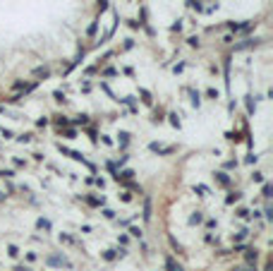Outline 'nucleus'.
<instances>
[{"label": "nucleus", "instance_id": "1", "mask_svg": "<svg viewBox=\"0 0 273 271\" xmlns=\"http://www.w3.org/2000/svg\"><path fill=\"white\" fill-rule=\"evenodd\" d=\"M58 151H60V154H65V156H70V158H74V161H82V163H86V166H89V168H93V166H91V163L86 161V158H84V156L79 154V151H74V149H67V146H63V144H58Z\"/></svg>", "mask_w": 273, "mask_h": 271}, {"label": "nucleus", "instance_id": "2", "mask_svg": "<svg viewBox=\"0 0 273 271\" xmlns=\"http://www.w3.org/2000/svg\"><path fill=\"white\" fill-rule=\"evenodd\" d=\"M48 264L50 266H67V269H72V262L67 257H48Z\"/></svg>", "mask_w": 273, "mask_h": 271}, {"label": "nucleus", "instance_id": "3", "mask_svg": "<svg viewBox=\"0 0 273 271\" xmlns=\"http://www.w3.org/2000/svg\"><path fill=\"white\" fill-rule=\"evenodd\" d=\"M149 149H151V151H158V154H170V151H175V146H161V144H156V142H151Z\"/></svg>", "mask_w": 273, "mask_h": 271}, {"label": "nucleus", "instance_id": "4", "mask_svg": "<svg viewBox=\"0 0 273 271\" xmlns=\"http://www.w3.org/2000/svg\"><path fill=\"white\" fill-rule=\"evenodd\" d=\"M245 257L249 264H256V259H259V252L256 250H252V247H245Z\"/></svg>", "mask_w": 273, "mask_h": 271}, {"label": "nucleus", "instance_id": "5", "mask_svg": "<svg viewBox=\"0 0 273 271\" xmlns=\"http://www.w3.org/2000/svg\"><path fill=\"white\" fill-rule=\"evenodd\" d=\"M165 269H168V271H184V269H182V264H177L173 257H168V259H165Z\"/></svg>", "mask_w": 273, "mask_h": 271}, {"label": "nucleus", "instance_id": "6", "mask_svg": "<svg viewBox=\"0 0 273 271\" xmlns=\"http://www.w3.org/2000/svg\"><path fill=\"white\" fill-rule=\"evenodd\" d=\"M118 254H120V257H125V250H120V252H118V250H106V252H103V259L113 262V259H115Z\"/></svg>", "mask_w": 273, "mask_h": 271}, {"label": "nucleus", "instance_id": "7", "mask_svg": "<svg viewBox=\"0 0 273 271\" xmlns=\"http://www.w3.org/2000/svg\"><path fill=\"white\" fill-rule=\"evenodd\" d=\"M84 202L91 204V207H103V204H106V199H103V197H84Z\"/></svg>", "mask_w": 273, "mask_h": 271}, {"label": "nucleus", "instance_id": "8", "mask_svg": "<svg viewBox=\"0 0 273 271\" xmlns=\"http://www.w3.org/2000/svg\"><path fill=\"white\" fill-rule=\"evenodd\" d=\"M216 182H218V185H223V187H228V185H230V178H228V173H216Z\"/></svg>", "mask_w": 273, "mask_h": 271}, {"label": "nucleus", "instance_id": "9", "mask_svg": "<svg viewBox=\"0 0 273 271\" xmlns=\"http://www.w3.org/2000/svg\"><path fill=\"white\" fill-rule=\"evenodd\" d=\"M36 228H38V230H50V221H48V218H38Z\"/></svg>", "mask_w": 273, "mask_h": 271}, {"label": "nucleus", "instance_id": "10", "mask_svg": "<svg viewBox=\"0 0 273 271\" xmlns=\"http://www.w3.org/2000/svg\"><path fill=\"white\" fill-rule=\"evenodd\" d=\"M201 221H204L201 211H197V214H192V216H189V223H192V226H197V223H201Z\"/></svg>", "mask_w": 273, "mask_h": 271}, {"label": "nucleus", "instance_id": "11", "mask_svg": "<svg viewBox=\"0 0 273 271\" xmlns=\"http://www.w3.org/2000/svg\"><path fill=\"white\" fill-rule=\"evenodd\" d=\"M194 192L201 194V197H206V194H209V187H206V185H194Z\"/></svg>", "mask_w": 273, "mask_h": 271}, {"label": "nucleus", "instance_id": "12", "mask_svg": "<svg viewBox=\"0 0 273 271\" xmlns=\"http://www.w3.org/2000/svg\"><path fill=\"white\" fill-rule=\"evenodd\" d=\"M235 216H237V218H245V221H247V218L252 216V214H249V209H237V211H235Z\"/></svg>", "mask_w": 273, "mask_h": 271}, {"label": "nucleus", "instance_id": "13", "mask_svg": "<svg viewBox=\"0 0 273 271\" xmlns=\"http://www.w3.org/2000/svg\"><path fill=\"white\" fill-rule=\"evenodd\" d=\"M129 142V132H120V146H127Z\"/></svg>", "mask_w": 273, "mask_h": 271}, {"label": "nucleus", "instance_id": "14", "mask_svg": "<svg viewBox=\"0 0 273 271\" xmlns=\"http://www.w3.org/2000/svg\"><path fill=\"white\" fill-rule=\"evenodd\" d=\"M144 218L146 221L151 218V202H149V199H146V204H144Z\"/></svg>", "mask_w": 273, "mask_h": 271}, {"label": "nucleus", "instance_id": "15", "mask_svg": "<svg viewBox=\"0 0 273 271\" xmlns=\"http://www.w3.org/2000/svg\"><path fill=\"white\" fill-rule=\"evenodd\" d=\"M192 103L199 108V103H201V96H199V91H192Z\"/></svg>", "mask_w": 273, "mask_h": 271}, {"label": "nucleus", "instance_id": "16", "mask_svg": "<svg viewBox=\"0 0 273 271\" xmlns=\"http://www.w3.org/2000/svg\"><path fill=\"white\" fill-rule=\"evenodd\" d=\"M240 197H242L240 192H232V194H228V199H225V202H228V204H232V202H237Z\"/></svg>", "mask_w": 273, "mask_h": 271}, {"label": "nucleus", "instance_id": "17", "mask_svg": "<svg viewBox=\"0 0 273 271\" xmlns=\"http://www.w3.org/2000/svg\"><path fill=\"white\" fill-rule=\"evenodd\" d=\"M55 125H58V127H65V125H70V120H67V118H55Z\"/></svg>", "mask_w": 273, "mask_h": 271}, {"label": "nucleus", "instance_id": "18", "mask_svg": "<svg viewBox=\"0 0 273 271\" xmlns=\"http://www.w3.org/2000/svg\"><path fill=\"white\" fill-rule=\"evenodd\" d=\"M53 96H55V101H58V103H65V101H67V99H65V94H63V91H55Z\"/></svg>", "mask_w": 273, "mask_h": 271}, {"label": "nucleus", "instance_id": "19", "mask_svg": "<svg viewBox=\"0 0 273 271\" xmlns=\"http://www.w3.org/2000/svg\"><path fill=\"white\" fill-rule=\"evenodd\" d=\"M139 94H141V99H144V103H151V94H149L146 89H141Z\"/></svg>", "mask_w": 273, "mask_h": 271}, {"label": "nucleus", "instance_id": "20", "mask_svg": "<svg viewBox=\"0 0 273 271\" xmlns=\"http://www.w3.org/2000/svg\"><path fill=\"white\" fill-rule=\"evenodd\" d=\"M170 125H173V127H180V120H177V113H170Z\"/></svg>", "mask_w": 273, "mask_h": 271}, {"label": "nucleus", "instance_id": "21", "mask_svg": "<svg viewBox=\"0 0 273 271\" xmlns=\"http://www.w3.org/2000/svg\"><path fill=\"white\" fill-rule=\"evenodd\" d=\"M247 235H249V230H240V233H235V240L240 242V240H245Z\"/></svg>", "mask_w": 273, "mask_h": 271}, {"label": "nucleus", "instance_id": "22", "mask_svg": "<svg viewBox=\"0 0 273 271\" xmlns=\"http://www.w3.org/2000/svg\"><path fill=\"white\" fill-rule=\"evenodd\" d=\"M63 137H67V139H74V137H77V132H74V130H65Z\"/></svg>", "mask_w": 273, "mask_h": 271}, {"label": "nucleus", "instance_id": "23", "mask_svg": "<svg viewBox=\"0 0 273 271\" xmlns=\"http://www.w3.org/2000/svg\"><path fill=\"white\" fill-rule=\"evenodd\" d=\"M271 192H273V187L268 185V182H266V185H264V197L268 199V197H271Z\"/></svg>", "mask_w": 273, "mask_h": 271}, {"label": "nucleus", "instance_id": "24", "mask_svg": "<svg viewBox=\"0 0 273 271\" xmlns=\"http://www.w3.org/2000/svg\"><path fill=\"white\" fill-rule=\"evenodd\" d=\"M252 180H254V182H264V173H254Z\"/></svg>", "mask_w": 273, "mask_h": 271}, {"label": "nucleus", "instance_id": "25", "mask_svg": "<svg viewBox=\"0 0 273 271\" xmlns=\"http://www.w3.org/2000/svg\"><path fill=\"white\" fill-rule=\"evenodd\" d=\"M7 252H10V257H17V254H19V250L15 247V245H10V247H7Z\"/></svg>", "mask_w": 273, "mask_h": 271}, {"label": "nucleus", "instance_id": "26", "mask_svg": "<svg viewBox=\"0 0 273 271\" xmlns=\"http://www.w3.org/2000/svg\"><path fill=\"white\" fill-rule=\"evenodd\" d=\"M74 122H77V125H79V122H82V125H86V122H89V118H86V115H79Z\"/></svg>", "mask_w": 273, "mask_h": 271}, {"label": "nucleus", "instance_id": "27", "mask_svg": "<svg viewBox=\"0 0 273 271\" xmlns=\"http://www.w3.org/2000/svg\"><path fill=\"white\" fill-rule=\"evenodd\" d=\"M103 216H106V218H115V211H110V209H103Z\"/></svg>", "mask_w": 273, "mask_h": 271}, {"label": "nucleus", "instance_id": "28", "mask_svg": "<svg viewBox=\"0 0 273 271\" xmlns=\"http://www.w3.org/2000/svg\"><path fill=\"white\" fill-rule=\"evenodd\" d=\"M0 132H2V137H5V139H12V137H15V135H12V130H0Z\"/></svg>", "mask_w": 273, "mask_h": 271}, {"label": "nucleus", "instance_id": "29", "mask_svg": "<svg viewBox=\"0 0 273 271\" xmlns=\"http://www.w3.org/2000/svg\"><path fill=\"white\" fill-rule=\"evenodd\" d=\"M36 74H38V77H48V70H46V67H38Z\"/></svg>", "mask_w": 273, "mask_h": 271}, {"label": "nucleus", "instance_id": "30", "mask_svg": "<svg viewBox=\"0 0 273 271\" xmlns=\"http://www.w3.org/2000/svg\"><path fill=\"white\" fill-rule=\"evenodd\" d=\"M206 94H209V99H218V91H216V89H209Z\"/></svg>", "mask_w": 273, "mask_h": 271}, {"label": "nucleus", "instance_id": "31", "mask_svg": "<svg viewBox=\"0 0 273 271\" xmlns=\"http://www.w3.org/2000/svg\"><path fill=\"white\" fill-rule=\"evenodd\" d=\"M19 142H24V144H27V142H31V135H22V137H17Z\"/></svg>", "mask_w": 273, "mask_h": 271}, {"label": "nucleus", "instance_id": "32", "mask_svg": "<svg viewBox=\"0 0 273 271\" xmlns=\"http://www.w3.org/2000/svg\"><path fill=\"white\" fill-rule=\"evenodd\" d=\"M129 233L134 235V238H141V230H139V228H129Z\"/></svg>", "mask_w": 273, "mask_h": 271}, {"label": "nucleus", "instance_id": "33", "mask_svg": "<svg viewBox=\"0 0 273 271\" xmlns=\"http://www.w3.org/2000/svg\"><path fill=\"white\" fill-rule=\"evenodd\" d=\"M12 175H15L12 171H0V178H12Z\"/></svg>", "mask_w": 273, "mask_h": 271}, {"label": "nucleus", "instance_id": "34", "mask_svg": "<svg viewBox=\"0 0 273 271\" xmlns=\"http://www.w3.org/2000/svg\"><path fill=\"white\" fill-rule=\"evenodd\" d=\"M225 168H228V171H232V168H237V161H228V163H225Z\"/></svg>", "mask_w": 273, "mask_h": 271}, {"label": "nucleus", "instance_id": "35", "mask_svg": "<svg viewBox=\"0 0 273 271\" xmlns=\"http://www.w3.org/2000/svg\"><path fill=\"white\" fill-rule=\"evenodd\" d=\"M15 271H31V269H29V266H24V264H19V266H17Z\"/></svg>", "mask_w": 273, "mask_h": 271}, {"label": "nucleus", "instance_id": "36", "mask_svg": "<svg viewBox=\"0 0 273 271\" xmlns=\"http://www.w3.org/2000/svg\"><path fill=\"white\" fill-rule=\"evenodd\" d=\"M98 2H101V10H106V7H108V0H98Z\"/></svg>", "mask_w": 273, "mask_h": 271}, {"label": "nucleus", "instance_id": "37", "mask_svg": "<svg viewBox=\"0 0 273 271\" xmlns=\"http://www.w3.org/2000/svg\"><path fill=\"white\" fill-rule=\"evenodd\" d=\"M2 199H5V194H2V192H0V202H2Z\"/></svg>", "mask_w": 273, "mask_h": 271}, {"label": "nucleus", "instance_id": "38", "mask_svg": "<svg viewBox=\"0 0 273 271\" xmlns=\"http://www.w3.org/2000/svg\"><path fill=\"white\" fill-rule=\"evenodd\" d=\"M235 271H247V269H235Z\"/></svg>", "mask_w": 273, "mask_h": 271}]
</instances>
